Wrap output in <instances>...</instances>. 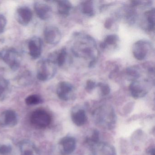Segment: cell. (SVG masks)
I'll return each instance as SVG.
<instances>
[{
	"mask_svg": "<svg viewBox=\"0 0 155 155\" xmlns=\"http://www.w3.org/2000/svg\"><path fill=\"white\" fill-rule=\"evenodd\" d=\"M96 42L92 37L85 36L77 41L71 49L75 56L77 58L91 59V60L97 59Z\"/></svg>",
	"mask_w": 155,
	"mask_h": 155,
	"instance_id": "cell-1",
	"label": "cell"
},
{
	"mask_svg": "<svg viewBox=\"0 0 155 155\" xmlns=\"http://www.w3.org/2000/svg\"><path fill=\"white\" fill-rule=\"evenodd\" d=\"M57 71L55 63L48 58L42 59L38 63L37 77L40 81H48L55 76Z\"/></svg>",
	"mask_w": 155,
	"mask_h": 155,
	"instance_id": "cell-2",
	"label": "cell"
},
{
	"mask_svg": "<svg viewBox=\"0 0 155 155\" xmlns=\"http://www.w3.org/2000/svg\"><path fill=\"white\" fill-rule=\"evenodd\" d=\"M0 58L12 70L15 71L20 68L21 56L14 48H8L0 51Z\"/></svg>",
	"mask_w": 155,
	"mask_h": 155,
	"instance_id": "cell-3",
	"label": "cell"
},
{
	"mask_svg": "<svg viewBox=\"0 0 155 155\" xmlns=\"http://www.w3.org/2000/svg\"><path fill=\"white\" fill-rule=\"evenodd\" d=\"M31 124L35 127L41 128L47 127L51 123L50 115L46 110L38 109L34 110L30 117Z\"/></svg>",
	"mask_w": 155,
	"mask_h": 155,
	"instance_id": "cell-4",
	"label": "cell"
},
{
	"mask_svg": "<svg viewBox=\"0 0 155 155\" xmlns=\"http://www.w3.org/2000/svg\"><path fill=\"white\" fill-rule=\"evenodd\" d=\"M98 113L99 118L97 119L100 123H107V126L111 128L116 122V115L111 107L103 106L99 108L97 111Z\"/></svg>",
	"mask_w": 155,
	"mask_h": 155,
	"instance_id": "cell-5",
	"label": "cell"
},
{
	"mask_svg": "<svg viewBox=\"0 0 155 155\" xmlns=\"http://www.w3.org/2000/svg\"><path fill=\"white\" fill-rule=\"evenodd\" d=\"M151 48V44L149 41L142 40L138 41L133 45V56L138 60H144L147 56Z\"/></svg>",
	"mask_w": 155,
	"mask_h": 155,
	"instance_id": "cell-6",
	"label": "cell"
},
{
	"mask_svg": "<svg viewBox=\"0 0 155 155\" xmlns=\"http://www.w3.org/2000/svg\"><path fill=\"white\" fill-rule=\"evenodd\" d=\"M44 37L45 41L48 44L57 45L61 40V32L56 26H48L44 29Z\"/></svg>",
	"mask_w": 155,
	"mask_h": 155,
	"instance_id": "cell-7",
	"label": "cell"
},
{
	"mask_svg": "<svg viewBox=\"0 0 155 155\" xmlns=\"http://www.w3.org/2000/svg\"><path fill=\"white\" fill-rule=\"evenodd\" d=\"M43 42L40 38L34 37L31 38L28 43L29 54L32 58L37 59L41 56Z\"/></svg>",
	"mask_w": 155,
	"mask_h": 155,
	"instance_id": "cell-8",
	"label": "cell"
},
{
	"mask_svg": "<svg viewBox=\"0 0 155 155\" xmlns=\"http://www.w3.org/2000/svg\"><path fill=\"white\" fill-rule=\"evenodd\" d=\"M74 89V86L71 83L68 81H61L58 85L57 94L61 100L67 101L71 98Z\"/></svg>",
	"mask_w": 155,
	"mask_h": 155,
	"instance_id": "cell-9",
	"label": "cell"
},
{
	"mask_svg": "<svg viewBox=\"0 0 155 155\" xmlns=\"http://www.w3.org/2000/svg\"><path fill=\"white\" fill-rule=\"evenodd\" d=\"M34 10L36 14L40 19L47 21L52 15V9L49 5L42 1H36L34 3Z\"/></svg>",
	"mask_w": 155,
	"mask_h": 155,
	"instance_id": "cell-10",
	"label": "cell"
},
{
	"mask_svg": "<svg viewBox=\"0 0 155 155\" xmlns=\"http://www.w3.org/2000/svg\"><path fill=\"white\" fill-rule=\"evenodd\" d=\"M32 12L27 6H21L16 11V18L18 22L22 26H27L32 19Z\"/></svg>",
	"mask_w": 155,
	"mask_h": 155,
	"instance_id": "cell-11",
	"label": "cell"
},
{
	"mask_svg": "<svg viewBox=\"0 0 155 155\" xmlns=\"http://www.w3.org/2000/svg\"><path fill=\"white\" fill-rule=\"evenodd\" d=\"M18 122V116L14 110H5L0 114V125L3 127H12Z\"/></svg>",
	"mask_w": 155,
	"mask_h": 155,
	"instance_id": "cell-12",
	"label": "cell"
},
{
	"mask_svg": "<svg viewBox=\"0 0 155 155\" xmlns=\"http://www.w3.org/2000/svg\"><path fill=\"white\" fill-rule=\"evenodd\" d=\"M60 153L61 155H69L73 153L76 149V141L72 137H66L59 142Z\"/></svg>",
	"mask_w": 155,
	"mask_h": 155,
	"instance_id": "cell-13",
	"label": "cell"
},
{
	"mask_svg": "<svg viewBox=\"0 0 155 155\" xmlns=\"http://www.w3.org/2000/svg\"><path fill=\"white\" fill-rule=\"evenodd\" d=\"M129 91L133 97L140 98L145 97L148 93V90L142 83L137 80L133 81L129 86Z\"/></svg>",
	"mask_w": 155,
	"mask_h": 155,
	"instance_id": "cell-14",
	"label": "cell"
},
{
	"mask_svg": "<svg viewBox=\"0 0 155 155\" xmlns=\"http://www.w3.org/2000/svg\"><path fill=\"white\" fill-rule=\"evenodd\" d=\"M67 51L66 48H63L59 52H55L49 55L48 59L59 67H61L66 61Z\"/></svg>",
	"mask_w": 155,
	"mask_h": 155,
	"instance_id": "cell-15",
	"label": "cell"
},
{
	"mask_svg": "<svg viewBox=\"0 0 155 155\" xmlns=\"http://www.w3.org/2000/svg\"><path fill=\"white\" fill-rule=\"evenodd\" d=\"M71 120L73 123L78 126L84 125L87 121L86 112L83 109H79L71 114Z\"/></svg>",
	"mask_w": 155,
	"mask_h": 155,
	"instance_id": "cell-16",
	"label": "cell"
},
{
	"mask_svg": "<svg viewBox=\"0 0 155 155\" xmlns=\"http://www.w3.org/2000/svg\"><path fill=\"white\" fill-rule=\"evenodd\" d=\"M58 11L59 14L64 17H67L70 14L72 8V5L68 1H57Z\"/></svg>",
	"mask_w": 155,
	"mask_h": 155,
	"instance_id": "cell-17",
	"label": "cell"
},
{
	"mask_svg": "<svg viewBox=\"0 0 155 155\" xmlns=\"http://www.w3.org/2000/svg\"><path fill=\"white\" fill-rule=\"evenodd\" d=\"M18 83L21 86H29L33 81V78L32 73L29 71H25L18 76Z\"/></svg>",
	"mask_w": 155,
	"mask_h": 155,
	"instance_id": "cell-18",
	"label": "cell"
},
{
	"mask_svg": "<svg viewBox=\"0 0 155 155\" xmlns=\"http://www.w3.org/2000/svg\"><path fill=\"white\" fill-rule=\"evenodd\" d=\"M81 11L84 15L88 17H92L95 14L93 2L86 1L82 2L81 4Z\"/></svg>",
	"mask_w": 155,
	"mask_h": 155,
	"instance_id": "cell-19",
	"label": "cell"
},
{
	"mask_svg": "<svg viewBox=\"0 0 155 155\" xmlns=\"http://www.w3.org/2000/svg\"><path fill=\"white\" fill-rule=\"evenodd\" d=\"M145 18L147 22V28L149 31H153L155 29V9H151L145 13Z\"/></svg>",
	"mask_w": 155,
	"mask_h": 155,
	"instance_id": "cell-20",
	"label": "cell"
},
{
	"mask_svg": "<svg viewBox=\"0 0 155 155\" xmlns=\"http://www.w3.org/2000/svg\"><path fill=\"white\" fill-rule=\"evenodd\" d=\"M9 91V81L4 78H0V101L4 100Z\"/></svg>",
	"mask_w": 155,
	"mask_h": 155,
	"instance_id": "cell-21",
	"label": "cell"
},
{
	"mask_svg": "<svg viewBox=\"0 0 155 155\" xmlns=\"http://www.w3.org/2000/svg\"><path fill=\"white\" fill-rule=\"evenodd\" d=\"M126 73L129 79L132 81L137 80L140 77V69L138 66H130L126 69Z\"/></svg>",
	"mask_w": 155,
	"mask_h": 155,
	"instance_id": "cell-22",
	"label": "cell"
},
{
	"mask_svg": "<svg viewBox=\"0 0 155 155\" xmlns=\"http://www.w3.org/2000/svg\"><path fill=\"white\" fill-rule=\"evenodd\" d=\"M43 101L42 98L40 96L36 94L30 95L28 96L26 99L25 102L26 104L29 106H33V105H38L41 103Z\"/></svg>",
	"mask_w": 155,
	"mask_h": 155,
	"instance_id": "cell-23",
	"label": "cell"
},
{
	"mask_svg": "<svg viewBox=\"0 0 155 155\" xmlns=\"http://www.w3.org/2000/svg\"><path fill=\"white\" fill-rule=\"evenodd\" d=\"M137 12L134 9L132 8V7L127 9L125 17L127 21L130 24H133L135 23L137 18Z\"/></svg>",
	"mask_w": 155,
	"mask_h": 155,
	"instance_id": "cell-24",
	"label": "cell"
},
{
	"mask_svg": "<svg viewBox=\"0 0 155 155\" xmlns=\"http://www.w3.org/2000/svg\"><path fill=\"white\" fill-rule=\"evenodd\" d=\"M21 149V155H34V147L29 143L22 144Z\"/></svg>",
	"mask_w": 155,
	"mask_h": 155,
	"instance_id": "cell-25",
	"label": "cell"
},
{
	"mask_svg": "<svg viewBox=\"0 0 155 155\" xmlns=\"http://www.w3.org/2000/svg\"><path fill=\"white\" fill-rule=\"evenodd\" d=\"M119 40V38L115 34L108 35L105 38V40L103 41L104 44L107 47L110 45H114Z\"/></svg>",
	"mask_w": 155,
	"mask_h": 155,
	"instance_id": "cell-26",
	"label": "cell"
},
{
	"mask_svg": "<svg viewBox=\"0 0 155 155\" xmlns=\"http://www.w3.org/2000/svg\"><path fill=\"white\" fill-rule=\"evenodd\" d=\"M97 87H99L102 96L109 95L110 92V88L108 84L103 82H99L97 84Z\"/></svg>",
	"mask_w": 155,
	"mask_h": 155,
	"instance_id": "cell-27",
	"label": "cell"
},
{
	"mask_svg": "<svg viewBox=\"0 0 155 155\" xmlns=\"http://www.w3.org/2000/svg\"><path fill=\"white\" fill-rule=\"evenodd\" d=\"M99 140V132L97 130H94L92 135L87 139V142L92 145L96 144Z\"/></svg>",
	"mask_w": 155,
	"mask_h": 155,
	"instance_id": "cell-28",
	"label": "cell"
},
{
	"mask_svg": "<svg viewBox=\"0 0 155 155\" xmlns=\"http://www.w3.org/2000/svg\"><path fill=\"white\" fill-rule=\"evenodd\" d=\"M7 24V18L3 14H0V34L5 30Z\"/></svg>",
	"mask_w": 155,
	"mask_h": 155,
	"instance_id": "cell-29",
	"label": "cell"
},
{
	"mask_svg": "<svg viewBox=\"0 0 155 155\" xmlns=\"http://www.w3.org/2000/svg\"><path fill=\"white\" fill-rule=\"evenodd\" d=\"M11 147L8 145H2L0 146V154L2 155H8L11 152Z\"/></svg>",
	"mask_w": 155,
	"mask_h": 155,
	"instance_id": "cell-30",
	"label": "cell"
},
{
	"mask_svg": "<svg viewBox=\"0 0 155 155\" xmlns=\"http://www.w3.org/2000/svg\"><path fill=\"white\" fill-rule=\"evenodd\" d=\"M97 83L95 81L91 80H89L86 82L85 88L87 91H91L97 87Z\"/></svg>",
	"mask_w": 155,
	"mask_h": 155,
	"instance_id": "cell-31",
	"label": "cell"
},
{
	"mask_svg": "<svg viewBox=\"0 0 155 155\" xmlns=\"http://www.w3.org/2000/svg\"><path fill=\"white\" fill-rule=\"evenodd\" d=\"M113 21L111 19H107L105 23V27L106 28L110 29L112 26Z\"/></svg>",
	"mask_w": 155,
	"mask_h": 155,
	"instance_id": "cell-32",
	"label": "cell"
},
{
	"mask_svg": "<svg viewBox=\"0 0 155 155\" xmlns=\"http://www.w3.org/2000/svg\"><path fill=\"white\" fill-rule=\"evenodd\" d=\"M150 154L151 155H155V150H154V149H151L150 150Z\"/></svg>",
	"mask_w": 155,
	"mask_h": 155,
	"instance_id": "cell-33",
	"label": "cell"
}]
</instances>
